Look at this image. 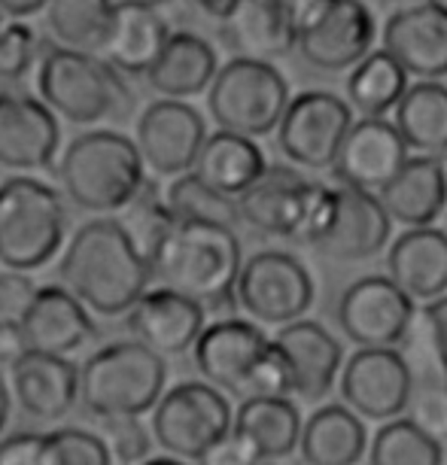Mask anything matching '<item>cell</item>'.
I'll return each instance as SVG.
<instances>
[{"label":"cell","mask_w":447,"mask_h":465,"mask_svg":"<svg viewBox=\"0 0 447 465\" xmlns=\"http://www.w3.org/2000/svg\"><path fill=\"white\" fill-rule=\"evenodd\" d=\"M289 104V83L271 61L234 55L207 85L210 119L223 131L265 137L277 128Z\"/></svg>","instance_id":"52a82bcc"},{"label":"cell","mask_w":447,"mask_h":465,"mask_svg":"<svg viewBox=\"0 0 447 465\" xmlns=\"http://www.w3.org/2000/svg\"><path fill=\"white\" fill-rule=\"evenodd\" d=\"M390 228L392 223L378 195L329 186V201L311 247L335 262H365L387 247Z\"/></svg>","instance_id":"4fadbf2b"},{"label":"cell","mask_w":447,"mask_h":465,"mask_svg":"<svg viewBox=\"0 0 447 465\" xmlns=\"http://www.w3.org/2000/svg\"><path fill=\"white\" fill-rule=\"evenodd\" d=\"M372 465H444V450L432 435L411 423L408 417L387 420L368 450Z\"/></svg>","instance_id":"8d00e7d4"},{"label":"cell","mask_w":447,"mask_h":465,"mask_svg":"<svg viewBox=\"0 0 447 465\" xmlns=\"http://www.w3.org/2000/svg\"><path fill=\"white\" fill-rule=\"evenodd\" d=\"M0 25H4V15H0Z\"/></svg>","instance_id":"f5cc1de1"},{"label":"cell","mask_w":447,"mask_h":465,"mask_svg":"<svg viewBox=\"0 0 447 465\" xmlns=\"http://www.w3.org/2000/svg\"><path fill=\"white\" fill-rule=\"evenodd\" d=\"M216 70L219 58L216 49L210 46V40H204L195 31H171L159 58L153 61V67L144 76L162 98L186 101L207 92Z\"/></svg>","instance_id":"f546056e"},{"label":"cell","mask_w":447,"mask_h":465,"mask_svg":"<svg viewBox=\"0 0 447 465\" xmlns=\"http://www.w3.org/2000/svg\"><path fill=\"white\" fill-rule=\"evenodd\" d=\"M268 347L271 338L256 322L223 317L201 329L198 341L192 344V359H195L204 383L216 386L219 392H229V396L250 399L253 377H256Z\"/></svg>","instance_id":"5bb4252c"},{"label":"cell","mask_w":447,"mask_h":465,"mask_svg":"<svg viewBox=\"0 0 447 465\" xmlns=\"http://www.w3.org/2000/svg\"><path fill=\"white\" fill-rule=\"evenodd\" d=\"M25 350L49 356H70L94 338V320L83 302H76L65 286H37L28 307L15 320Z\"/></svg>","instance_id":"603a6c76"},{"label":"cell","mask_w":447,"mask_h":465,"mask_svg":"<svg viewBox=\"0 0 447 465\" xmlns=\"http://www.w3.org/2000/svg\"><path fill=\"white\" fill-rule=\"evenodd\" d=\"M387 277L411 302H432L447 292V232L408 228L387 252Z\"/></svg>","instance_id":"4316f807"},{"label":"cell","mask_w":447,"mask_h":465,"mask_svg":"<svg viewBox=\"0 0 447 465\" xmlns=\"http://www.w3.org/2000/svg\"><path fill=\"white\" fill-rule=\"evenodd\" d=\"M58 280L89 313L125 317L153 283V271L122 219L98 216L70 234Z\"/></svg>","instance_id":"6da1fadb"},{"label":"cell","mask_w":447,"mask_h":465,"mask_svg":"<svg viewBox=\"0 0 447 465\" xmlns=\"http://www.w3.org/2000/svg\"><path fill=\"white\" fill-rule=\"evenodd\" d=\"M162 198L171 210L174 223H216L229 228L241 225L234 198H225L210 186H204L192 171L180 173V177H171L168 186L162 189Z\"/></svg>","instance_id":"d590c367"},{"label":"cell","mask_w":447,"mask_h":465,"mask_svg":"<svg viewBox=\"0 0 447 465\" xmlns=\"http://www.w3.org/2000/svg\"><path fill=\"white\" fill-rule=\"evenodd\" d=\"M171 31L168 15L155 0H116L98 55L122 76H144Z\"/></svg>","instance_id":"cb8c5ba5"},{"label":"cell","mask_w":447,"mask_h":465,"mask_svg":"<svg viewBox=\"0 0 447 465\" xmlns=\"http://www.w3.org/2000/svg\"><path fill=\"white\" fill-rule=\"evenodd\" d=\"M125 326L137 344L149 347L162 359L183 356L207 326V311L174 289L149 286L125 313Z\"/></svg>","instance_id":"ffe728a7"},{"label":"cell","mask_w":447,"mask_h":465,"mask_svg":"<svg viewBox=\"0 0 447 465\" xmlns=\"http://www.w3.org/2000/svg\"><path fill=\"white\" fill-rule=\"evenodd\" d=\"M22 353H25V341L19 335V326L15 322H0V362H13Z\"/></svg>","instance_id":"f6af8a7d"},{"label":"cell","mask_w":447,"mask_h":465,"mask_svg":"<svg viewBox=\"0 0 447 465\" xmlns=\"http://www.w3.org/2000/svg\"><path fill=\"white\" fill-rule=\"evenodd\" d=\"M101 441L107 444L110 460L122 465H140L149 460L153 450V435L149 426H144L140 417H119V420H104L101 423Z\"/></svg>","instance_id":"ab89813d"},{"label":"cell","mask_w":447,"mask_h":465,"mask_svg":"<svg viewBox=\"0 0 447 465\" xmlns=\"http://www.w3.org/2000/svg\"><path fill=\"white\" fill-rule=\"evenodd\" d=\"M326 201V183L308 180L295 164H268L262 177L234 198V204L243 225L271 238L311 243Z\"/></svg>","instance_id":"ba28073f"},{"label":"cell","mask_w":447,"mask_h":465,"mask_svg":"<svg viewBox=\"0 0 447 465\" xmlns=\"http://www.w3.org/2000/svg\"><path fill=\"white\" fill-rule=\"evenodd\" d=\"M58 183L67 201L89 213L125 210L146 183V168L134 140L113 128L74 137L58 162Z\"/></svg>","instance_id":"3957f363"},{"label":"cell","mask_w":447,"mask_h":465,"mask_svg":"<svg viewBox=\"0 0 447 465\" xmlns=\"http://www.w3.org/2000/svg\"><path fill=\"white\" fill-rule=\"evenodd\" d=\"M219 25L223 43L241 58L274 61L295 49L298 19L280 0H238Z\"/></svg>","instance_id":"484cf974"},{"label":"cell","mask_w":447,"mask_h":465,"mask_svg":"<svg viewBox=\"0 0 447 465\" xmlns=\"http://www.w3.org/2000/svg\"><path fill=\"white\" fill-rule=\"evenodd\" d=\"M46 438L52 465H113L107 444L101 441V435L89 432V429L67 426L46 432Z\"/></svg>","instance_id":"f35d334b"},{"label":"cell","mask_w":447,"mask_h":465,"mask_svg":"<svg viewBox=\"0 0 447 465\" xmlns=\"http://www.w3.org/2000/svg\"><path fill=\"white\" fill-rule=\"evenodd\" d=\"M313 277L302 259L283 250H259L243 259L234 298L256 326H286L313 304Z\"/></svg>","instance_id":"30bf717a"},{"label":"cell","mask_w":447,"mask_h":465,"mask_svg":"<svg viewBox=\"0 0 447 465\" xmlns=\"http://www.w3.org/2000/svg\"><path fill=\"white\" fill-rule=\"evenodd\" d=\"M399 137L420 155H447V85L438 80H420L408 85L392 107Z\"/></svg>","instance_id":"d6a6232c"},{"label":"cell","mask_w":447,"mask_h":465,"mask_svg":"<svg viewBox=\"0 0 447 465\" xmlns=\"http://www.w3.org/2000/svg\"><path fill=\"white\" fill-rule=\"evenodd\" d=\"M374 37L378 25L363 0H313L295 25V49L323 74L359 64L374 49Z\"/></svg>","instance_id":"8fae6325"},{"label":"cell","mask_w":447,"mask_h":465,"mask_svg":"<svg viewBox=\"0 0 447 465\" xmlns=\"http://www.w3.org/2000/svg\"><path fill=\"white\" fill-rule=\"evenodd\" d=\"M116 0H49L46 25L55 46L98 55Z\"/></svg>","instance_id":"e575fe53"},{"label":"cell","mask_w":447,"mask_h":465,"mask_svg":"<svg viewBox=\"0 0 447 465\" xmlns=\"http://www.w3.org/2000/svg\"><path fill=\"white\" fill-rule=\"evenodd\" d=\"M353 125V110L332 92H302L289 98L277 122V146L289 164L308 171H329Z\"/></svg>","instance_id":"7c38bea8"},{"label":"cell","mask_w":447,"mask_h":465,"mask_svg":"<svg viewBox=\"0 0 447 465\" xmlns=\"http://www.w3.org/2000/svg\"><path fill=\"white\" fill-rule=\"evenodd\" d=\"M149 414V435L164 453L183 462H198L223 438H229L234 411L216 386L186 381L164 390Z\"/></svg>","instance_id":"9c48e42d"},{"label":"cell","mask_w":447,"mask_h":465,"mask_svg":"<svg viewBox=\"0 0 447 465\" xmlns=\"http://www.w3.org/2000/svg\"><path fill=\"white\" fill-rule=\"evenodd\" d=\"M383 52L417 80L447 76V10L420 0L399 6L383 25Z\"/></svg>","instance_id":"7402d4cb"},{"label":"cell","mask_w":447,"mask_h":465,"mask_svg":"<svg viewBox=\"0 0 447 465\" xmlns=\"http://www.w3.org/2000/svg\"><path fill=\"white\" fill-rule=\"evenodd\" d=\"M241 265L243 256L234 228L216 223H174L149 256L155 283L192 298L219 320L238 311L234 283Z\"/></svg>","instance_id":"7a4b0ae2"},{"label":"cell","mask_w":447,"mask_h":465,"mask_svg":"<svg viewBox=\"0 0 447 465\" xmlns=\"http://www.w3.org/2000/svg\"><path fill=\"white\" fill-rule=\"evenodd\" d=\"M417 317L423 320V326L429 331V338H432L435 350L447 362V292L432 298V302H426V307H420L417 311Z\"/></svg>","instance_id":"7bdbcfd3"},{"label":"cell","mask_w":447,"mask_h":465,"mask_svg":"<svg viewBox=\"0 0 447 465\" xmlns=\"http://www.w3.org/2000/svg\"><path fill=\"white\" fill-rule=\"evenodd\" d=\"M274 347L289 368L293 396L298 401L317 405L329 396L338 381L341 365H344V350L323 322L304 317L286 322L274 335Z\"/></svg>","instance_id":"44dd1931"},{"label":"cell","mask_w":447,"mask_h":465,"mask_svg":"<svg viewBox=\"0 0 447 465\" xmlns=\"http://www.w3.org/2000/svg\"><path fill=\"white\" fill-rule=\"evenodd\" d=\"M444 180H447V168H444Z\"/></svg>","instance_id":"db71d44e"},{"label":"cell","mask_w":447,"mask_h":465,"mask_svg":"<svg viewBox=\"0 0 447 465\" xmlns=\"http://www.w3.org/2000/svg\"><path fill=\"white\" fill-rule=\"evenodd\" d=\"M408 74L383 49H372L347 76V107L365 119H383L408 89Z\"/></svg>","instance_id":"836d02e7"},{"label":"cell","mask_w":447,"mask_h":465,"mask_svg":"<svg viewBox=\"0 0 447 465\" xmlns=\"http://www.w3.org/2000/svg\"><path fill=\"white\" fill-rule=\"evenodd\" d=\"M234 4H238V0H195V6L201 13L210 15V19H219V22L234 10Z\"/></svg>","instance_id":"7dc6e473"},{"label":"cell","mask_w":447,"mask_h":465,"mask_svg":"<svg viewBox=\"0 0 447 465\" xmlns=\"http://www.w3.org/2000/svg\"><path fill=\"white\" fill-rule=\"evenodd\" d=\"M168 383V365L159 353L131 341L94 350L80 368L76 405L98 423L119 417H144L162 399Z\"/></svg>","instance_id":"277c9868"},{"label":"cell","mask_w":447,"mask_h":465,"mask_svg":"<svg viewBox=\"0 0 447 465\" xmlns=\"http://www.w3.org/2000/svg\"><path fill=\"white\" fill-rule=\"evenodd\" d=\"M204 137V116L192 104L159 98L140 113L134 146L144 159V168L155 177H180L192 171Z\"/></svg>","instance_id":"e0dca14e"},{"label":"cell","mask_w":447,"mask_h":465,"mask_svg":"<svg viewBox=\"0 0 447 465\" xmlns=\"http://www.w3.org/2000/svg\"><path fill=\"white\" fill-rule=\"evenodd\" d=\"M61 143L58 119L40 98L19 89L0 92V168L43 171Z\"/></svg>","instance_id":"ac0fdd59"},{"label":"cell","mask_w":447,"mask_h":465,"mask_svg":"<svg viewBox=\"0 0 447 465\" xmlns=\"http://www.w3.org/2000/svg\"><path fill=\"white\" fill-rule=\"evenodd\" d=\"M0 465H52L46 432H19L0 441Z\"/></svg>","instance_id":"60d3db41"},{"label":"cell","mask_w":447,"mask_h":465,"mask_svg":"<svg viewBox=\"0 0 447 465\" xmlns=\"http://www.w3.org/2000/svg\"><path fill=\"white\" fill-rule=\"evenodd\" d=\"M10 411H13V396H10V383H6L4 371H0V435H4L6 423H10Z\"/></svg>","instance_id":"c3c4849f"},{"label":"cell","mask_w":447,"mask_h":465,"mask_svg":"<svg viewBox=\"0 0 447 465\" xmlns=\"http://www.w3.org/2000/svg\"><path fill=\"white\" fill-rule=\"evenodd\" d=\"M49 0H0V15L6 19H28L46 10Z\"/></svg>","instance_id":"bcb514c9"},{"label":"cell","mask_w":447,"mask_h":465,"mask_svg":"<svg viewBox=\"0 0 447 465\" xmlns=\"http://www.w3.org/2000/svg\"><path fill=\"white\" fill-rule=\"evenodd\" d=\"M302 435V414L293 399L250 396L232 414V438L256 460L280 462L295 453Z\"/></svg>","instance_id":"83f0119b"},{"label":"cell","mask_w":447,"mask_h":465,"mask_svg":"<svg viewBox=\"0 0 447 465\" xmlns=\"http://www.w3.org/2000/svg\"><path fill=\"white\" fill-rule=\"evenodd\" d=\"M408 159V146L392 122L363 116L359 122L353 119V125H350L332 171H335L338 186L378 195Z\"/></svg>","instance_id":"d6986e66"},{"label":"cell","mask_w":447,"mask_h":465,"mask_svg":"<svg viewBox=\"0 0 447 465\" xmlns=\"http://www.w3.org/2000/svg\"><path fill=\"white\" fill-rule=\"evenodd\" d=\"M429 4H435V6H442V10H447V0H429Z\"/></svg>","instance_id":"816d5d0a"},{"label":"cell","mask_w":447,"mask_h":465,"mask_svg":"<svg viewBox=\"0 0 447 465\" xmlns=\"http://www.w3.org/2000/svg\"><path fill=\"white\" fill-rule=\"evenodd\" d=\"M338 381L341 399L359 420L387 423L405 414L411 374L399 347H359Z\"/></svg>","instance_id":"9a60e30c"},{"label":"cell","mask_w":447,"mask_h":465,"mask_svg":"<svg viewBox=\"0 0 447 465\" xmlns=\"http://www.w3.org/2000/svg\"><path fill=\"white\" fill-rule=\"evenodd\" d=\"M40 40L31 22L10 19L0 25V83H19L37 64Z\"/></svg>","instance_id":"74e56055"},{"label":"cell","mask_w":447,"mask_h":465,"mask_svg":"<svg viewBox=\"0 0 447 465\" xmlns=\"http://www.w3.org/2000/svg\"><path fill=\"white\" fill-rule=\"evenodd\" d=\"M256 462H259L256 456H250L243 450V447L232 438V432H229V438H223L214 450H207L198 460V465H256Z\"/></svg>","instance_id":"ee69618b"},{"label":"cell","mask_w":447,"mask_h":465,"mask_svg":"<svg viewBox=\"0 0 447 465\" xmlns=\"http://www.w3.org/2000/svg\"><path fill=\"white\" fill-rule=\"evenodd\" d=\"M414 320V302L390 277L365 274L338 298V326L356 347H399Z\"/></svg>","instance_id":"2e32d148"},{"label":"cell","mask_w":447,"mask_h":465,"mask_svg":"<svg viewBox=\"0 0 447 465\" xmlns=\"http://www.w3.org/2000/svg\"><path fill=\"white\" fill-rule=\"evenodd\" d=\"M365 426L347 405H323L302 420L295 453L304 465H359L365 453Z\"/></svg>","instance_id":"1f68e13d"},{"label":"cell","mask_w":447,"mask_h":465,"mask_svg":"<svg viewBox=\"0 0 447 465\" xmlns=\"http://www.w3.org/2000/svg\"><path fill=\"white\" fill-rule=\"evenodd\" d=\"M10 396L40 423H55L76 408L80 399V368L67 356H49L25 350L10 362Z\"/></svg>","instance_id":"d4e9b609"},{"label":"cell","mask_w":447,"mask_h":465,"mask_svg":"<svg viewBox=\"0 0 447 465\" xmlns=\"http://www.w3.org/2000/svg\"><path fill=\"white\" fill-rule=\"evenodd\" d=\"M37 89L40 101L74 125H94L128 101V85L119 70H113L101 55L65 46L43 49Z\"/></svg>","instance_id":"8992f818"},{"label":"cell","mask_w":447,"mask_h":465,"mask_svg":"<svg viewBox=\"0 0 447 465\" xmlns=\"http://www.w3.org/2000/svg\"><path fill=\"white\" fill-rule=\"evenodd\" d=\"M268 168L262 146L253 137L234 134V131H214L201 143L192 173L225 198H238Z\"/></svg>","instance_id":"4dcf8cb0"},{"label":"cell","mask_w":447,"mask_h":465,"mask_svg":"<svg viewBox=\"0 0 447 465\" xmlns=\"http://www.w3.org/2000/svg\"><path fill=\"white\" fill-rule=\"evenodd\" d=\"M140 465H192V462H183V460H174V456H149L146 462Z\"/></svg>","instance_id":"681fc988"},{"label":"cell","mask_w":447,"mask_h":465,"mask_svg":"<svg viewBox=\"0 0 447 465\" xmlns=\"http://www.w3.org/2000/svg\"><path fill=\"white\" fill-rule=\"evenodd\" d=\"M34 280L19 271L0 268V322H15L34 295Z\"/></svg>","instance_id":"b9f144b4"},{"label":"cell","mask_w":447,"mask_h":465,"mask_svg":"<svg viewBox=\"0 0 447 465\" xmlns=\"http://www.w3.org/2000/svg\"><path fill=\"white\" fill-rule=\"evenodd\" d=\"M280 4H286L289 10H293V15L298 19V15H302L304 10H308V6L313 4V0H280Z\"/></svg>","instance_id":"f907efd6"},{"label":"cell","mask_w":447,"mask_h":465,"mask_svg":"<svg viewBox=\"0 0 447 465\" xmlns=\"http://www.w3.org/2000/svg\"><path fill=\"white\" fill-rule=\"evenodd\" d=\"M390 223L405 228L432 225L447 207L444 164L432 155H414L402 164V171L378 192Z\"/></svg>","instance_id":"f1b7e54d"},{"label":"cell","mask_w":447,"mask_h":465,"mask_svg":"<svg viewBox=\"0 0 447 465\" xmlns=\"http://www.w3.org/2000/svg\"><path fill=\"white\" fill-rule=\"evenodd\" d=\"M67 234L65 198L31 173L0 183V268L31 274L58 256Z\"/></svg>","instance_id":"5b68a950"}]
</instances>
